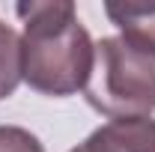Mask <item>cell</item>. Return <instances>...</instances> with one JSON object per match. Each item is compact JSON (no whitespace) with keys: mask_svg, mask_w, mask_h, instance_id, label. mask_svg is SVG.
<instances>
[{"mask_svg":"<svg viewBox=\"0 0 155 152\" xmlns=\"http://www.w3.org/2000/svg\"><path fill=\"white\" fill-rule=\"evenodd\" d=\"M15 15L21 33V69L30 90L66 98L87 87L96 57V42L78 21L72 0H21Z\"/></svg>","mask_w":155,"mask_h":152,"instance_id":"6da1fadb","label":"cell"},{"mask_svg":"<svg viewBox=\"0 0 155 152\" xmlns=\"http://www.w3.org/2000/svg\"><path fill=\"white\" fill-rule=\"evenodd\" d=\"M90 107L110 119L155 114V54L134 48L122 36L96 42L93 72L84 87Z\"/></svg>","mask_w":155,"mask_h":152,"instance_id":"7a4b0ae2","label":"cell"},{"mask_svg":"<svg viewBox=\"0 0 155 152\" xmlns=\"http://www.w3.org/2000/svg\"><path fill=\"white\" fill-rule=\"evenodd\" d=\"M87 152H155V119L131 116L98 125L84 140Z\"/></svg>","mask_w":155,"mask_h":152,"instance_id":"3957f363","label":"cell"},{"mask_svg":"<svg viewBox=\"0 0 155 152\" xmlns=\"http://www.w3.org/2000/svg\"><path fill=\"white\" fill-rule=\"evenodd\" d=\"M104 15L122 33L125 42H131L146 54H155V3H104Z\"/></svg>","mask_w":155,"mask_h":152,"instance_id":"277c9868","label":"cell"},{"mask_svg":"<svg viewBox=\"0 0 155 152\" xmlns=\"http://www.w3.org/2000/svg\"><path fill=\"white\" fill-rule=\"evenodd\" d=\"M21 81H24V69H21V36L9 24H0V101L15 93Z\"/></svg>","mask_w":155,"mask_h":152,"instance_id":"5b68a950","label":"cell"},{"mask_svg":"<svg viewBox=\"0 0 155 152\" xmlns=\"http://www.w3.org/2000/svg\"><path fill=\"white\" fill-rule=\"evenodd\" d=\"M0 152H45V146L21 125H0Z\"/></svg>","mask_w":155,"mask_h":152,"instance_id":"8992f818","label":"cell"},{"mask_svg":"<svg viewBox=\"0 0 155 152\" xmlns=\"http://www.w3.org/2000/svg\"><path fill=\"white\" fill-rule=\"evenodd\" d=\"M69 152H87V146L81 143V146H75V149H69Z\"/></svg>","mask_w":155,"mask_h":152,"instance_id":"52a82bcc","label":"cell"}]
</instances>
